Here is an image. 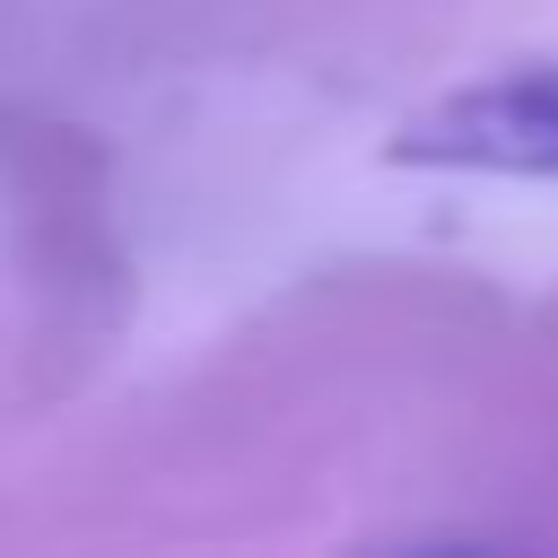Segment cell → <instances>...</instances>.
<instances>
[{
    "label": "cell",
    "instance_id": "cell-1",
    "mask_svg": "<svg viewBox=\"0 0 558 558\" xmlns=\"http://www.w3.org/2000/svg\"><path fill=\"white\" fill-rule=\"evenodd\" d=\"M392 166H445V174H558V61L471 78L410 113L392 131Z\"/></svg>",
    "mask_w": 558,
    "mask_h": 558
}]
</instances>
